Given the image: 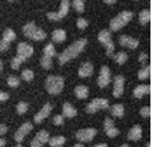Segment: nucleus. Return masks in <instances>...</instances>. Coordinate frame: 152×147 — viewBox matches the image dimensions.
<instances>
[{
  "instance_id": "obj_3",
  "label": "nucleus",
  "mask_w": 152,
  "mask_h": 147,
  "mask_svg": "<svg viewBox=\"0 0 152 147\" xmlns=\"http://www.w3.org/2000/svg\"><path fill=\"white\" fill-rule=\"evenodd\" d=\"M23 35L26 37H29V39H32V40H37V42L46 39V33L43 32L42 29H39L36 26L33 22H30V23L23 26Z\"/></svg>"
},
{
  "instance_id": "obj_43",
  "label": "nucleus",
  "mask_w": 152,
  "mask_h": 147,
  "mask_svg": "<svg viewBox=\"0 0 152 147\" xmlns=\"http://www.w3.org/2000/svg\"><path fill=\"white\" fill-rule=\"evenodd\" d=\"M146 59H148V56H146V54H145V53H142V54H141V56H139V61H142V63H144V61L146 60Z\"/></svg>"
},
{
  "instance_id": "obj_49",
  "label": "nucleus",
  "mask_w": 152,
  "mask_h": 147,
  "mask_svg": "<svg viewBox=\"0 0 152 147\" xmlns=\"http://www.w3.org/2000/svg\"><path fill=\"white\" fill-rule=\"evenodd\" d=\"M121 147H129V146H128V144H122V146H121Z\"/></svg>"
},
{
  "instance_id": "obj_16",
  "label": "nucleus",
  "mask_w": 152,
  "mask_h": 147,
  "mask_svg": "<svg viewBox=\"0 0 152 147\" xmlns=\"http://www.w3.org/2000/svg\"><path fill=\"white\" fill-rule=\"evenodd\" d=\"M92 74H93L92 63L86 61V63H83V64L79 67V76H80V77H91Z\"/></svg>"
},
{
  "instance_id": "obj_9",
  "label": "nucleus",
  "mask_w": 152,
  "mask_h": 147,
  "mask_svg": "<svg viewBox=\"0 0 152 147\" xmlns=\"http://www.w3.org/2000/svg\"><path fill=\"white\" fill-rule=\"evenodd\" d=\"M110 81V70L109 67H106V66H103L99 71V76H98V86L103 89V87H106L109 84Z\"/></svg>"
},
{
  "instance_id": "obj_12",
  "label": "nucleus",
  "mask_w": 152,
  "mask_h": 147,
  "mask_svg": "<svg viewBox=\"0 0 152 147\" xmlns=\"http://www.w3.org/2000/svg\"><path fill=\"white\" fill-rule=\"evenodd\" d=\"M124 87H125V77L116 76L113 81V97H121L124 94Z\"/></svg>"
},
{
  "instance_id": "obj_26",
  "label": "nucleus",
  "mask_w": 152,
  "mask_h": 147,
  "mask_svg": "<svg viewBox=\"0 0 152 147\" xmlns=\"http://www.w3.org/2000/svg\"><path fill=\"white\" fill-rule=\"evenodd\" d=\"M56 54L55 52V47H53V43H48L43 49V56H48V57H53Z\"/></svg>"
},
{
  "instance_id": "obj_32",
  "label": "nucleus",
  "mask_w": 152,
  "mask_h": 147,
  "mask_svg": "<svg viewBox=\"0 0 152 147\" xmlns=\"http://www.w3.org/2000/svg\"><path fill=\"white\" fill-rule=\"evenodd\" d=\"M23 61H25V59H23V57H20V56H16V57H15V59L12 60V69H15V70L19 69V67H20V64H22Z\"/></svg>"
},
{
  "instance_id": "obj_31",
  "label": "nucleus",
  "mask_w": 152,
  "mask_h": 147,
  "mask_svg": "<svg viewBox=\"0 0 152 147\" xmlns=\"http://www.w3.org/2000/svg\"><path fill=\"white\" fill-rule=\"evenodd\" d=\"M33 71L32 70H29V69H26L22 71V79L23 80H26V81H30V80H33Z\"/></svg>"
},
{
  "instance_id": "obj_5",
  "label": "nucleus",
  "mask_w": 152,
  "mask_h": 147,
  "mask_svg": "<svg viewBox=\"0 0 152 147\" xmlns=\"http://www.w3.org/2000/svg\"><path fill=\"white\" fill-rule=\"evenodd\" d=\"M98 40L106 47V54L110 56V54L113 53V50H115V46H113V42H112V39H110V32L109 30H102V32H99Z\"/></svg>"
},
{
  "instance_id": "obj_4",
  "label": "nucleus",
  "mask_w": 152,
  "mask_h": 147,
  "mask_svg": "<svg viewBox=\"0 0 152 147\" xmlns=\"http://www.w3.org/2000/svg\"><path fill=\"white\" fill-rule=\"evenodd\" d=\"M63 84H65V81H63V77H60V76H49L45 83L46 90L50 94H59L63 90Z\"/></svg>"
},
{
  "instance_id": "obj_30",
  "label": "nucleus",
  "mask_w": 152,
  "mask_h": 147,
  "mask_svg": "<svg viewBox=\"0 0 152 147\" xmlns=\"http://www.w3.org/2000/svg\"><path fill=\"white\" fill-rule=\"evenodd\" d=\"M7 84L15 89V87H17L19 84H20V79L16 77V76H10V77L7 79Z\"/></svg>"
},
{
  "instance_id": "obj_36",
  "label": "nucleus",
  "mask_w": 152,
  "mask_h": 147,
  "mask_svg": "<svg viewBox=\"0 0 152 147\" xmlns=\"http://www.w3.org/2000/svg\"><path fill=\"white\" fill-rule=\"evenodd\" d=\"M76 26H77V29H82V30H83V29H86V27H88V20H86V19H77V22H76Z\"/></svg>"
},
{
  "instance_id": "obj_21",
  "label": "nucleus",
  "mask_w": 152,
  "mask_h": 147,
  "mask_svg": "<svg viewBox=\"0 0 152 147\" xmlns=\"http://www.w3.org/2000/svg\"><path fill=\"white\" fill-rule=\"evenodd\" d=\"M65 137L63 136H55V137H50L49 138V144L50 147H62L65 144Z\"/></svg>"
},
{
  "instance_id": "obj_15",
  "label": "nucleus",
  "mask_w": 152,
  "mask_h": 147,
  "mask_svg": "<svg viewBox=\"0 0 152 147\" xmlns=\"http://www.w3.org/2000/svg\"><path fill=\"white\" fill-rule=\"evenodd\" d=\"M50 110H52V104L50 103H46L42 107V110H40V112L34 116V123H37V124H39V123H42V121L45 120V119H46L49 114H50Z\"/></svg>"
},
{
  "instance_id": "obj_25",
  "label": "nucleus",
  "mask_w": 152,
  "mask_h": 147,
  "mask_svg": "<svg viewBox=\"0 0 152 147\" xmlns=\"http://www.w3.org/2000/svg\"><path fill=\"white\" fill-rule=\"evenodd\" d=\"M149 20H151V12H149L148 9L142 10V12L139 13V22H141L142 24H146Z\"/></svg>"
},
{
  "instance_id": "obj_14",
  "label": "nucleus",
  "mask_w": 152,
  "mask_h": 147,
  "mask_svg": "<svg viewBox=\"0 0 152 147\" xmlns=\"http://www.w3.org/2000/svg\"><path fill=\"white\" fill-rule=\"evenodd\" d=\"M32 130V123H23L19 130L16 131V134H15V140H16L17 143H22V140L25 138V136Z\"/></svg>"
},
{
  "instance_id": "obj_19",
  "label": "nucleus",
  "mask_w": 152,
  "mask_h": 147,
  "mask_svg": "<svg viewBox=\"0 0 152 147\" xmlns=\"http://www.w3.org/2000/svg\"><path fill=\"white\" fill-rule=\"evenodd\" d=\"M65 39H66V33H65V30H62V29H56V30H53V33H52V40H53V42H56V43H62Z\"/></svg>"
},
{
  "instance_id": "obj_1",
  "label": "nucleus",
  "mask_w": 152,
  "mask_h": 147,
  "mask_svg": "<svg viewBox=\"0 0 152 147\" xmlns=\"http://www.w3.org/2000/svg\"><path fill=\"white\" fill-rule=\"evenodd\" d=\"M86 44H88V40H86V39H79V40H76L75 43H72L68 49H65V50L59 54L60 64H65V63H68L69 60L75 59L76 56L85 49Z\"/></svg>"
},
{
  "instance_id": "obj_13",
  "label": "nucleus",
  "mask_w": 152,
  "mask_h": 147,
  "mask_svg": "<svg viewBox=\"0 0 152 147\" xmlns=\"http://www.w3.org/2000/svg\"><path fill=\"white\" fill-rule=\"evenodd\" d=\"M119 44L124 46V47H128V49H136L139 46V42L136 39H134V37H131V36L124 35L119 37Z\"/></svg>"
},
{
  "instance_id": "obj_28",
  "label": "nucleus",
  "mask_w": 152,
  "mask_h": 147,
  "mask_svg": "<svg viewBox=\"0 0 152 147\" xmlns=\"http://www.w3.org/2000/svg\"><path fill=\"white\" fill-rule=\"evenodd\" d=\"M149 73H151V67H149V66H146V67H144V69L139 70L138 77L141 79V80H145V79L149 77Z\"/></svg>"
},
{
  "instance_id": "obj_38",
  "label": "nucleus",
  "mask_w": 152,
  "mask_h": 147,
  "mask_svg": "<svg viewBox=\"0 0 152 147\" xmlns=\"http://www.w3.org/2000/svg\"><path fill=\"white\" fill-rule=\"evenodd\" d=\"M53 124L55 126H62L63 124V116H55L53 117Z\"/></svg>"
},
{
  "instance_id": "obj_35",
  "label": "nucleus",
  "mask_w": 152,
  "mask_h": 147,
  "mask_svg": "<svg viewBox=\"0 0 152 147\" xmlns=\"http://www.w3.org/2000/svg\"><path fill=\"white\" fill-rule=\"evenodd\" d=\"M105 131H106V136H108V137H116V136L119 134V130L116 129L115 126L110 127V129H106Z\"/></svg>"
},
{
  "instance_id": "obj_37",
  "label": "nucleus",
  "mask_w": 152,
  "mask_h": 147,
  "mask_svg": "<svg viewBox=\"0 0 152 147\" xmlns=\"http://www.w3.org/2000/svg\"><path fill=\"white\" fill-rule=\"evenodd\" d=\"M141 116H142V117H149V116H151V109H149L148 106L142 107V109H141Z\"/></svg>"
},
{
  "instance_id": "obj_17",
  "label": "nucleus",
  "mask_w": 152,
  "mask_h": 147,
  "mask_svg": "<svg viewBox=\"0 0 152 147\" xmlns=\"http://www.w3.org/2000/svg\"><path fill=\"white\" fill-rule=\"evenodd\" d=\"M141 137H142V127L141 126H134L128 133V138L129 140L138 141V140H141Z\"/></svg>"
},
{
  "instance_id": "obj_8",
  "label": "nucleus",
  "mask_w": 152,
  "mask_h": 147,
  "mask_svg": "<svg viewBox=\"0 0 152 147\" xmlns=\"http://www.w3.org/2000/svg\"><path fill=\"white\" fill-rule=\"evenodd\" d=\"M49 138H50L49 137V133H48L46 130H40V131L33 137L30 146L32 147H42L45 143H49Z\"/></svg>"
},
{
  "instance_id": "obj_27",
  "label": "nucleus",
  "mask_w": 152,
  "mask_h": 147,
  "mask_svg": "<svg viewBox=\"0 0 152 147\" xmlns=\"http://www.w3.org/2000/svg\"><path fill=\"white\" fill-rule=\"evenodd\" d=\"M113 59H115V61H116L118 64H124V63L128 60V54L125 52H118L113 56Z\"/></svg>"
},
{
  "instance_id": "obj_10",
  "label": "nucleus",
  "mask_w": 152,
  "mask_h": 147,
  "mask_svg": "<svg viewBox=\"0 0 152 147\" xmlns=\"http://www.w3.org/2000/svg\"><path fill=\"white\" fill-rule=\"evenodd\" d=\"M96 129H83V130H79L76 133V138L79 141H91L93 140V137L96 136Z\"/></svg>"
},
{
  "instance_id": "obj_47",
  "label": "nucleus",
  "mask_w": 152,
  "mask_h": 147,
  "mask_svg": "<svg viewBox=\"0 0 152 147\" xmlns=\"http://www.w3.org/2000/svg\"><path fill=\"white\" fill-rule=\"evenodd\" d=\"M1 70H3V61L0 60V71H1Z\"/></svg>"
},
{
  "instance_id": "obj_23",
  "label": "nucleus",
  "mask_w": 152,
  "mask_h": 147,
  "mask_svg": "<svg viewBox=\"0 0 152 147\" xmlns=\"http://www.w3.org/2000/svg\"><path fill=\"white\" fill-rule=\"evenodd\" d=\"M110 113H112L113 117H122L124 113H125V109H124L122 104H113V106L110 107Z\"/></svg>"
},
{
  "instance_id": "obj_44",
  "label": "nucleus",
  "mask_w": 152,
  "mask_h": 147,
  "mask_svg": "<svg viewBox=\"0 0 152 147\" xmlns=\"http://www.w3.org/2000/svg\"><path fill=\"white\" fill-rule=\"evenodd\" d=\"M105 3H108V4H113V3H116L118 0H103Z\"/></svg>"
},
{
  "instance_id": "obj_20",
  "label": "nucleus",
  "mask_w": 152,
  "mask_h": 147,
  "mask_svg": "<svg viewBox=\"0 0 152 147\" xmlns=\"http://www.w3.org/2000/svg\"><path fill=\"white\" fill-rule=\"evenodd\" d=\"M62 110H63V116H65V117H75L76 114H77L76 109L70 103H65V104H63Z\"/></svg>"
},
{
  "instance_id": "obj_6",
  "label": "nucleus",
  "mask_w": 152,
  "mask_h": 147,
  "mask_svg": "<svg viewBox=\"0 0 152 147\" xmlns=\"http://www.w3.org/2000/svg\"><path fill=\"white\" fill-rule=\"evenodd\" d=\"M108 107H109V102L106 99H95V100H92L91 103L86 106V112L93 114L98 110H105Z\"/></svg>"
},
{
  "instance_id": "obj_33",
  "label": "nucleus",
  "mask_w": 152,
  "mask_h": 147,
  "mask_svg": "<svg viewBox=\"0 0 152 147\" xmlns=\"http://www.w3.org/2000/svg\"><path fill=\"white\" fill-rule=\"evenodd\" d=\"M40 63L45 69H50L52 67V57H48V56H43L40 59Z\"/></svg>"
},
{
  "instance_id": "obj_46",
  "label": "nucleus",
  "mask_w": 152,
  "mask_h": 147,
  "mask_svg": "<svg viewBox=\"0 0 152 147\" xmlns=\"http://www.w3.org/2000/svg\"><path fill=\"white\" fill-rule=\"evenodd\" d=\"M95 147H108V146H106V144H103V143H102V144H98V146H95Z\"/></svg>"
},
{
  "instance_id": "obj_7",
  "label": "nucleus",
  "mask_w": 152,
  "mask_h": 147,
  "mask_svg": "<svg viewBox=\"0 0 152 147\" xmlns=\"http://www.w3.org/2000/svg\"><path fill=\"white\" fill-rule=\"evenodd\" d=\"M69 7H70V3H69V0H62L59 12H58V13H48V17L50 19V20L59 22V20H62V19L68 14Z\"/></svg>"
},
{
  "instance_id": "obj_22",
  "label": "nucleus",
  "mask_w": 152,
  "mask_h": 147,
  "mask_svg": "<svg viewBox=\"0 0 152 147\" xmlns=\"http://www.w3.org/2000/svg\"><path fill=\"white\" fill-rule=\"evenodd\" d=\"M75 94L77 99H86L89 94V90L86 86H76L75 87Z\"/></svg>"
},
{
  "instance_id": "obj_29",
  "label": "nucleus",
  "mask_w": 152,
  "mask_h": 147,
  "mask_svg": "<svg viewBox=\"0 0 152 147\" xmlns=\"http://www.w3.org/2000/svg\"><path fill=\"white\" fill-rule=\"evenodd\" d=\"M73 7L76 12L82 13L85 10V0H73Z\"/></svg>"
},
{
  "instance_id": "obj_42",
  "label": "nucleus",
  "mask_w": 152,
  "mask_h": 147,
  "mask_svg": "<svg viewBox=\"0 0 152 147\" xmlns=\"http://www.w3.org/2000/svg\"><path fill=\"white\" fill-rule=\"evenodd\" d=\"M6 131H7V127H6L4 124H0V136H1V134H4Z\"/></svg>"
},
{
  "instance_id": "obj_34",
  "label": "nucleus",
  "mask_w": 152,
  "mask_h": 147,
  "mask_svg": "<svg viewBox=\"0 0 152 147\" xmlns=\"http://www.w3.org/2000/svg\"><path fill=\"white\" fill-rule=\"evenodd\" d=\"M27 107H29V106H27V103H25V102H20V103L16 106L17 113H19V114H25V113L27 112Z\"/></svg>"
},
{
  "instance_id": "obj_41",
  "label": "nucleus",
  "mask_w": 152,
  "mask_h": 147,
  "mask_svg": "<svg viewBox=\"0 0 152 147\" xmlns=\"http://www.w3.org/2000/svg\"><path fill=\"white\" fill-rule=\"evenodd\" d=\"M7 99H9V94H7V93H4V92H0V103H1V102H6Z\"/></svg>"
},
{
  "instance_id": "obj_18",
  "label": "nucleus",
  "mask_w": 152,
  "mask_h": 147,
  "mask_svg": "<svg viewBox=\"0 0 152 147\" xmlns=\"http://www.w3.org/2000/svg\"><path fill=\"white\" fill-rule=\"evenodd\" d=\"M151 92V89L148 84H141V86H136L135 90H134V96H135L136 99H141V97H144L145 94H148Z\"/></svg>"
},
{
  "instance_id": "obj_45",
  "label": "nucleus",
  "mask_w": 152,
  "mask_h": 147,
  "mask_svg": "<svg viewBox=\"0 0 152 147\" xmlns=\"http://www.w3.org/2000/svg\"><path fill=\"white\" fill-rule=\"evenodd\" d=\"M4 143H6L4 138H0V147H4Z\"/></svg>"
},
{
  "instance_id": "obj_2",
  "label": "nucleus",
  "mask_w": 152,
  "mask_h": 147,
  "mask_svg": "<svg viewBox=\"0 0 152 147\" xmlns=\"http://www.w3.org/2000/svg\"><path fill=\"white\" fill-rule=\"evenodd\" d=\"M132 17H134V14H132V12H129V10H125V12L119 13L116 17H113L110 20V30L118 32L119 29L126 26L128 23L132 20Z\"/></svg>"
},
{
  "instance_id": "obj_50",
  "label": "nucleus",
  "mask_w": 152,
  "mask_h": 147,
  "mask_svg": "<svg viewBox=\"0 0 152 147\" xmlns=\"http://www.w3.org/2000/svg\"><path fill=\"white\" fill-rule=\"evenodd\" d=\"M146 147H151V144H146Z\"/></svg>"
},
{
  "instance_id": "obj_40",
  "label": "nucleus",
  "mask_w": 152,
  "mask_h": 147,
  "mask_svg": "<svg viewBox=\"0 0 152 147\" xmlns=\"http://www.w3.org/2000/svg\"><path fill=\"white\" fill-rule=\"evenodd\" d=\"M7 49H9V43L4 42V40H1L0 42V52H6Z\"/></svg>"
},
{
  "instance_id": "obj_48",
  "label": "nucleus",
  "mask_w": 152,
  "mask_h": 147,
  "mask_svg": "<svg viewBox=\"0 0 152 147\" xmlns=\"http://www.w3.org/2000/svg\"><path fill=\"white\" fill-rule=\"evenodd\" d=\"M75 147H83V146H82L80 143H77V144H75Z\"/></svg>"
},
{
  "instance_id": "obj_11",
  "label": "nucleus",
  "mask_w": 152,
  "mask_h": 147,
  "mask_svg": "<svg viewBox=\"0 0 152 147\" xmlns=\"http://www.w3.org/2000/svg\"><path fill=\"white\" fill-rule=\"evenodd\" d=\"M32 54H33V47H32L30 44L25 43V42H22V43L17 44V56L23 57L26 60V59H29Z\"/></svg>"
},
{
  "instance_id": "obj_24",
  "label": "nucleus",
  "mask_w": 152,
  "mask_h": 147,
  "mask_svg": "<svg viewBox=\"0 0 152 147\" xmlns=\"http://www.w3.org/2000/svg\"><path fill=\"white\" fill-rule=\"evenodd\" d=\"M15 39H16V33H15L12 29H6V30H4V33H3V40H4V42H7V43L10 44Z\"/></svg>"
},
{
  "instance_id": "obj_39",
  "label": "nucleus",
  "mask_w": 152,
  "mask_h": 147,
  "mask_svg": "<svg viewBox=\"0 0 152 147\" xmlns=\"http://www.w3.org/2000/svg\"><path fill=\"white\" fill-rule=\"evenodd\" d=\"M103 126H105V130L113 127V120H112V119H109V117H108V119H105V124H103Z\"/></svg>"
}]
</instances>
